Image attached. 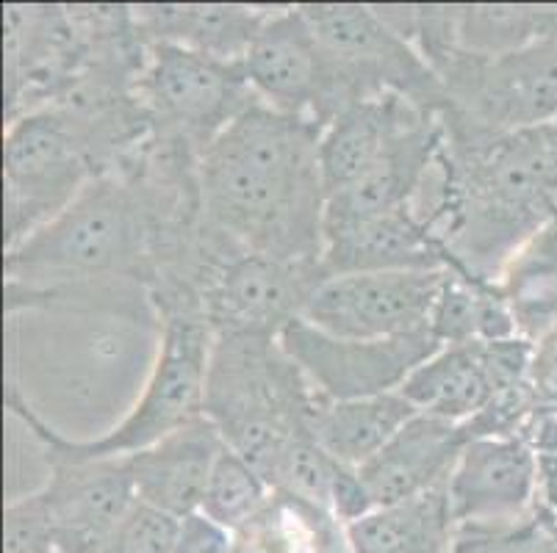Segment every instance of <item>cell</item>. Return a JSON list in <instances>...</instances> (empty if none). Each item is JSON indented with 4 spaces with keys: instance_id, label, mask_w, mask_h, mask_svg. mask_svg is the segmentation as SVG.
<instances>
[{
    "instance_id": "cell-1",
    "label": "cell",
    "mask_w": 557,
    "mask_h": 553,
    "mask_svg": "<svg viewBox=\"0 0 557 553\" xmlns=\"http://www.w3.org/2000/svg\"><path fill=\"white\" fill-rule=\"evenodd\" d=\"M322 125L252 103L197 161L202 219L250 252L322 263Z\"/></svg>"
},
{
    "instance_id": "cell-2",
    "label": "cell",
    "mask_w": 557,
    "mask_h": 553,
    "mask_svg": "<svg viewBox=\"0 0 557 553\" xmlns=\"http://www.w3.org/2000/svg\"><path fill=\"white\" fill-rule=\"evenodd\" d=\"M410 211L447 247L455 272L494 282L557 219V122L478 144L444 139Z\"/></svg>"
},
{
    "instance_id": "cell-3",
    "label": "cell",
    "mask_w": 557,
    "mask_h": 553,
    "mask_svg": "<svg viewBox=\"0 0 557 553\" xmlns=\"http://www.w3.org/2000/svg\"><path fill=\"white\" fill-rule=\"evenodd\" d=\"M317 390L277 335L216 332L202 415L231 451L270 481L281 456L308 432Z\"/></svg>"
},
{
    "instance_id": "cell-4",
    "label": "cell",
    "mask_w": 557,
    "mask_h": 553,
    "mask_svg": "<svg viewBox=\"0 0 557 553\" xmlns=\"http://www.w3.org/2000/svg\"><path fill=\"white\" fill-rule=\"evenodd\" d=\"M159 329L161 347L153 372L141 388L139 402L111 432L89 440L64 438L28 407L17 385H9L7 410L28 426V432L42 445V454L98 460V456H131L141 449H150L166 435L178 432L181 426L202 418L206 377H209L211 347H214V329L200 311L161 313Z\"/></svg>"
},
{
    "instance_id": "cell-5",
    "label": "cell",
    "mask_w": 557,
    "mask_h": 553,
    "mask_svg": "<svg viewBox=\"0 0 557 553\" xmlns=\"http://www.w3.org/2000/svg\"><path fill=\"white\" fill-rule=\"evenodd\" d=\"M430 67L442 78L444 139L478 144L557 122V37L535 39L503 55L455 48Z\"/></svg>"
},
{
    "instance_id": "cell-6",
    "label": "cell",
    "mask_w": 557,
    "mask_h": 553,
    "mask_svg": "<svg viewBox=\"0 0 557 553\" xmlns=\"http://www.w3.org/2000/svg\"><path fill=\"white\" fill-rule=\"evenodd\" d=\"M325 277L322 263L277 261L250 252L206 219L184 272V282L200 299L214 335H281L302 318L308 299Z\"/></svg>"
},
{
    "instance_id": "cell-7",
    "label": "cell",
    "mask_w": 557,
    "mask_h": 553,
    "mask_svg": "<svg viewBox=\"0 0 557 553\" xmlns=\"http://www.w3.org/2000/svg\"><path fill=\"white\" fill-rule=\"evenodd\" d=\"M98 177L78 125L62 109H39L7 122L3 134V247L53 222Z\"/></svg>"
},
{
    "instance_id": "cell-8",
    "label": "cell",
    "mask_w": 557,
    "mask_h": 553,
    "mask_svg": "<svg viewBox=\"0 0 557 553\" xmlns=\"http://www.w3.org/2000/svg\"><path fill=\"white\" fill-rule=\"evenodd\" d=\"M300 9L325 48L349 105L397 95L433 114L447 109L442 78L377 9L358 3H306Z\"/></svg>"
},
{
    "instance_id": "cell-9",
    "label": "cell",
    "mask_w": 557,
    "mask_h": 553,
    "mask_svg": "<svg viewBox=\"0 0 557 553\" xmlns=\"http://www.w3.org/2000/svg\"><path fill=\"white\" fill-rule=\"evenodd\" d=\"M136 95L153 134L186 147L197 159L236 116L258 103L242 64L166 42L148 45Z\"/></svg>"
},
{
    "instance_id": "cell-10",
    "label": "cell",
    "mask_w": 557,
    "mask_h": 553,
    "mask_svg": "<svg viewBox=\"0 0 557 553\" xmlns=\"http://www.w3.org/2000/svg\"><path fill=\"white\" fill-rule=\"evenodd\" d=\"M242 70L263 105L322 128L349 105L342 80L300 7L267 14Z\"/></svg>"
},
{
    "instance_id": "cell-11",
    "label": "cell",
    "mask_w": 557,
    "mask_h": 553,
    "mask_svg": "<svg viewBox=\"0 0 557 553\" xmlns=\"http://www.w3.org/2000/svg\"><path fill=\"white\" fill-rule=\"evenodd\" d=\"M277 338L308 385L331 402L397 393L405 379L442 349L430 329L361 341L322 332L302 318L288 324Z\"/></svg>"
},
{
    "instance_id": "cell-12",
    "label": "cell",
    "mask_w": 557,
    "mask_h": 553,
    "mask_svg": "<svg viewBox=\"0 0 557 553\" xmlns=\"http://www.w3.org/2000/svg\"><path fill=\"white\" fill-rule=\"evenodd\" d=\"M447 268L442 272H361L325 277L308 299L302 322L338 338H397L422 332Z\"/></svg>"
},
{
    "instance_id": "cell-13",
    "label": "cell",
    "mask_w": 557,
    "mask_h": 553,
    "mask_svg": "<svg viewBox=\"0 0 557 553\" xmlns=\"http://www.w3.org/2000/svg\"><path fill=\"white\" fill-rule=\"evenodd\" d=\"M81 34L70 7H3L7 122L50 109L78 73Z\"/></svg>"
},
{
    "instance_id": "cell-14",
    "label": "cell",
    "mask_w": 557,
    "mask_h": 553,
    "mask_svg": "<svg viewBox=\"0 0 557 553\" xmlns=\"http://www.w3.org/2000/svg\"><path fill=\"white\" fill-rule=\"evenodd\" d=\"M42 456L48 479L39 490L48 501L55 548L59 553H98L139 501L128 456Z\"/></svg>"
},
{
    "instance_id": "cell-15",
    "label": "cell",
    "mask_w": 557,
    "mask_h": 553,
    "mask_svg": "<svg viewBox=\"0 0 557 553\" xmlns=\"http://www.w3.org/2000/svg\"><path fill=\"white\" fill-rule=\"evenodd\" d=\"M458 526L521 520L539 506L541 460L521 438H472L447 479Z\"/></svg>"
},
{
    "instance_id": "cell-16",
    "label": "cell",
    "mask_w": 557,
    "mask_h": 553,
    "mask_svg": "<svg viewBox=\"0 0 557 553\" xmlns=\"http://www.w3.org/2000/svg\"><path fill=\"white\" fill-rule=\"evenodd\" d=\"M444 144L442 114L419 111L388 141L377 164L352 186L327 197L325 238L386 213L410 208Z\"/></svg>"
},
{
    "instance_id": "cell-17",
    "label": "cell",
    "mask_w": 557,
    "mask_h": 553,
    "mask_svg": "<svg viewBox=\"0 0 557 553\" xmlns=\"http://www.w3.org/2000/svg\"><path fill=\"white\" fill-rule=\"evenodd\" d=\"M472 438L469 424H453L424 413L413 415L386 449L358 468L374 510L447 485L460 451Z\"/></svg>"
},
{
    "instance_id": "cell-18",
    "label": "cell",
    "mask_w": 557,
    "mask_h": 553,
    "mask_svg": "<svg viewBox=\"0 0 557 553\" xmlns=\"http://www.w3.org/2000/svg\"><path fill=\"white\" fill-rule=\"evenodd\" d=\"M225 449L220 429L206 415L178 432L128 456L136 499L172 517L200 512L216 456Z\"/></svg>"
},
{
    "instance_id": "cell-19",
    "label": "cell",
    "mask_w": 557,
    "mask_h": 553,
    "mask_svg": "<svg viewBox=\"0 0 557 553\" xmlns=\"http://www.w3.org/2000/svg\"><path fill=\"white\" fill-rule=\"evenodd\" d=\"M327 277L361 272H442L453 268L447 247L410 208L386 213L325 238Z\"/></svg>"
},
{
    "instance_id": "cell-20",
    "label": "cell",
    "mask_w": 557,
    "mask_h": 553,
    "mask_svg": "<svg viewBox=\"0 0 557 553\" xmlns=\"http://www.w3.org/2000/svg\"><path fill=\"white\" fill-rule=\"evenodd\" d=\"M419 111L424 109L397 95H383V98L347 105L322 130V139H319V169H322L327 197L367 175L386 152L397 130Z\"/></svg>"
},
{
    "instance_id": "cell-21",
    "label": "cell",
    "mask_w": 557,
    "mask_h": 553,
    "mask_svg": "<svg viewBox=\"0 0 557 553\" xmlns=\"http://www.w3.org/2000/svg\"><path fill=\"white\" fill-rule=\"evenodd\" d=\"M270 9L256 7H134L145 42H166L197 50L211 59L242 64Z\"/></svg>"
},
{
    "instance_id": "cell-22",
    "label": "cell",
    "mask_w": 557,
    "mask_h": 553,
    "mask_svg": "<svg viewBox=\"0 0 557 553\" xmlns=\"http://www.w3.org/2000/svg\"><path fill=\"white\" fill-rule=\"evenodd\" d=\"M413 415L419 410L399 390L352 402H331L319 395L308 432L331 460L358 470L386 449Z\"/></svg>"
},
{
    "instance_id": "cell-23",
    "label": "cell",
    "mask_w": 557,
    "mask_h": 553,
    "mask_svg": "<svg viewBox=\"0 0 557 553\" xmlns=\"http://www.w3.org/2000/svg\"><path fill=\"white\" fill-rule=\"evenodd\" d=\"M399 393L419 413L453 424H469L499 399L485 365L483 341L438 349L405 379Z\"/></svg>"
},
{
    "instance_id": "cell-24",
    "label": "cell",
    "mask_w": 557,
    "mask_h": 553,
    "mask_svg": "<svg viewBox=\"0 0 557 553\" xmlns=\"http://www.w3.org/2000/svg\"><path fill=\"white\" fill-rule=\"evenodd\" d=\"M447 485L399 504L377 506L347 526L352 553H449L455 540Z\"/></svg>"
},
{
    "instance_id": "cell-25",
    "label": "cell",
    "mask_w": 557,
    "mask_h": 553,
    "mask_svg": "<svg viewBox=\"0 0 557 553\" xmlns=\"http://www.w3.org/2000/svg\"><path fill=\"white\" fill-rule=\"evenodd\" d=\"M233 553H352L347 526L325 506L272 490L245 529L236 531Z\"/></svg>"
},
{
    "instance_id": "cell-26",
    "label": "cell",
    "mask_w": 557,
    "mask_h": 553,
    "mask_svg": "<svg viewBox=\"0 0 557 553\" xmlns=\"http://www.w3.org/2000/svg\"><path fill=\"white\" fill-rule=\"evenodd\" d=\"M494 282L513 313L519 338L539 343L557 332V219L527 238Z\"/></svg>"
},
{
    "instance_id": "cell-27",
    "label": "cell",
    "mask_w": 557,
    "mask_h": 553,
    "mask_svg": "<svg viewBox=\"0 0 557 553\" xmlns=\"http://www.w3.org/2000/svg\"><path fill=\"white\" fill-rule=\"evenodd\" d=\"M544 37H557V9L455 7V39L466 53L503 55Z\"/></svg>"
},
{
    "instance_id": "cell-28",
    "label": "cell",
    "mask_w": 557,
    "mask_h": 553,
    "mask_svg": "<svg viewBox=\"0 0 557 553\" xmlns=\"http://www.w3.org/2000/svg\"><path fill=\"white\" fill-rule=\"evenodd\" d=\"M270 493V481L263 479L245 456L225 445L216 456L214 468H211L200 512L236 535L258 515Z\"/></svg>"
},
{
    "instance_id": "cell-29",
    "label": "cell",
    "mask_w": 557,
    "mask_h": 553,
    "mask_svg": "<svg viewBox=\"0 0 557 553\" xmlns=\"http://www.w3.org/2000/svg\"><path fill=\"white\" fill-rule=\"evenodd\" d=\"M449 553H557V524L539 501L521 520L458 526Z\"/></svg>"
},
{
    "instance_id": "cell-30",
    "label": "cell",
    "mask_w": 557,
    "mask_h": 553,
    "mask_svg": "<svg viewBox=\"0 0 557 553\" xmlns=\"http://www.w3.org/2000/svg\"><path fill=\"white\" fill-rule=\"evenodd\" d=\"M483 282L485 280L447 268L428 324L430 335L442 349L480 341V286Z\"/></svg>"
},
{
    "instance_id": "cell-31",
    "label": "cell",
    "mask_w": 557,
    "mask_h": 553,
    "mask_svg": "<svg viewBox=\"0 0 557 553\" xmlns=\"http://www.w3.org/2000/svg\"><path fill=\"white\" fill-rule=\"evenodd\" d=\"M336 468V460H331L325 451L319 449L311 435H302L281 456V463L272 474V490H286V493L300 495V499L333 512Z\"/></svg>"
},
{
    "instance_id": "cell-32",
    "label": "cell",
    "mask_w": 557,
    "mask_h": 553,
    "mask_svg": "<svg viewBox=\"0 0 557 553\" xmlns=\"http://www.w3.org/2000/svg\"><path fill=\"white\" fill-rule=\"evenodd\" d=\"M178 526V517L136 501L98 553H172Z\"/></svg>"
},
{
    "instance_id": "cell-33",
    "label": "cell",
    "mask_w": 557,
    "mask_h": 553,
    "mask_svg": "<svg viewBox=\"0 0 557 553\" xmlns=\"http://www.w3.org/2000/svg\"><path fill=\"white\" fill-rule=\"evenodd\" d=\"M3 553H59L42 490L17 495L3 510Z\"/></svg>"
},
{
    "instance_id": "cell-34",
    "label": "cell",
    "mask_w": 557,
    "mask_h": 553,
    "mask_svg": "<svg viewBox=\"0 0 557 553\" xmlns=\"http://www.w3.org/2000/svg\"><path fill=\"white\" fill-rule=\"evenodd\" d=\"M236 535L211 520L209 515L195 512V515L181 517L178 537H175V551L172 553H233Z\"/></svg>"
},
{
    "instance_id": "cell-35",
    "label": "cell",
    "mask_w": 557,
    "mask_h": 553,
    "mask_svg": "<svg viewBox=\"0 0 557 553\" xmlns=\"http://www.w3.org/2000/svg\"><path fill=\"white\" fill-rule=\"evenodd\" d=\"M530 388L535 404L557 407V332L535 343L533 365H530Z\"/></svg>"
}]
</instances>
